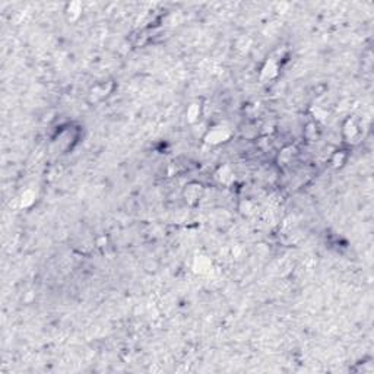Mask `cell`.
<instances>
[{"label": "cell", "mask_w": 374, "mask_h": 374, "mask_svg": "<svg viewBox=\"0 0 374 374\" xmlns=\"http://www.w3.org/2000/svg\"><path fill=\"white\" fill-rule=\"evenodd\" d=\"M344 136H345L347 142H349V144H357L361 136V129L354 119H349L347 121V124L344 126Z\"/></svg>", "instance_id": "cell-1"}, {"label": "cell", "mask_w": 374, "mask_h": 374, "mask_svg": "<svg viewBox=\"0 0 374 374\" xmlns=\"http://www.w3.org/2000/svg\"><path fill=\"white\" fill-rule=\"evenodd\" d=\"M202 192L203 189L199 183H189L184 189V199L187 203L193 205L202 198Z\"/></svg>", "instance_id": "cell-2"}]
</instances>
